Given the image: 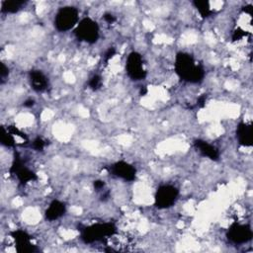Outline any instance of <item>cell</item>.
Wrapping results in <instances>:
<instances>
[{"instance_id":"1","label":"cell","mask_w":253,"mask_h":253,"mask_svg":"<svg viewBox=\"0 0 253 253\" xmlns=\"http://www.w3.org/2000/svg\"><path fill=\"white\" fill-rule=\"evenodd\" d=\"M177 75L189 83H200L205 77V70L195 58L187 52H178L174 63Z\"/></svg>"},{"instance_id":"2","label":"cell","mask_w":253,"mask_h":253,"mask_svg":"<svg viewBox=\"0 0 253 253\" xmlns=\"http://www.w3.org/2000/svg\"><path fill=\"white\" fill-rule=\"evenodd\" d=\"M117 228L112 222H98L81 229L80 238L86 244L102 241L115 235Z\"/></svg>"},{"instance_id":"3","label":"cell","mask_w":253,"mask_h":253,"mask_svg":"<svg viewBox=\"0 0 253 253\" xmlns=\"http://www.w3.org/2000/svg\"><path fill=\"white\" fill-rule=\"evenodd\" d=\"M79 13L75 7L65 6L60 8L54 17V27L58 32H66L78 24Z\"/></svg>"},{"instance_id":"4","label":"cell","mask_w":253,"mask_h":253,"mask_svg":"<svg viewBox=\"0 0 253 253\" xmlns=\"http://www.w3.org/2000/svg\"><path fill=\"white\" fill-rule=\"evenodd\" d=\"M75 37L87 43H95L99 39V26L91 18H83L74 29Z\"/></svg>"},{"instance_id":"5","label":"cell","mask_w":253,"mask_h":253,"mask_svg":"<svg viewBox=\"0 0 253 253\" xmlns=\"http://www.w3.org/2000/svg\"><path fill=\"white\" fill-rule=\"evenodd\" d=\"M178 196H179V190L175 186L169 185V184L161 185L156 190V193L154 196L155 206L156 208L161 210L168 209L176 203Z\"/></svg>"},{"instance_id":"6","label":"cell","mask_w":253,"mask_h":253,"mask_svg":"<svg viewBox=\"0 0 253 253\" xmlns=\"http://www.w3.org/2000/svg\"><path fill=\"white\" fill-rule=\"evenodd\" d=\"M126 70L127 76L133 81H140L146 77V70L140 53L132 51L128 54L126 62Z\"/></svg>"},{"instance_id":"7","label":"cell","mask_w":253,"mask_h":253,"mask_svg":"<svg viewBox=\"0 0 253 253\" xmlns=\"http://www.w3.org/2000/svg\"><path fill=\"white\" fill-rule=\"evenodd\" d=\"M251 226L246 223L233 222L226 231L227 239L233 244H244L252 239Z\"/></svg>"},{"instance_id":"8","label":"cell","mask_w":253,"mask_h":253,"mask_svg":"<svg viewBox=\"0 0 253 253\" xmlns=\"http://www.w3.org/2000/svg\"><path fill=\"white\" fill-rule=\"evenodd\" d=\"M10 172L14 176H16L22 184H26L28 182H32L38 179L37 174L29 169L25 164H23L21 157L18 155H16L14 158V161L10 168Z\"/></svg>"},{"instance_id":"9","label":"cell","mask_w":253,"mask_h":253,"mask_svg":"<svg viewBox=\"0 0 253 253\" xmlns=\"http://www.w3.org/2000/svg\"><path fill=\"white\" fill-rule=\"evenodd\" d=\"M11 236L15 240L16 250L19 253H33L39 251V248L35 244H33L32 237L26 231L18 229L11 232Z\"/></svg>"},{"instance_id":"10","label":"cell","mask_w":253,"mask_h":253,"mask_svg":"<svg viewBox=\"0 0 253 253\" xmlns=\"http://www.w3.org/2000/svg\"><path fill=\"white\" fill-rule=\"evenodd\" d=\"M110 171L114 176L125 181H133L136 176L135 168L126 161H118L114 163L110 167Z\"/></svg>"},{"instance_id":"11","label":"cell","mask_w":253,"mask_h":253,"mask_svg":"<svg viewBox=\"0 0 253 253\" xmlns=\"http://www.w3.org/2000/svg\"><path fill=\"white\" fill-rule=\"evenodd\" d=\"M30 84L33 90L36 92H43L48 86V79L42 73V71L38 69H33L30 71Z\"/></svg>"},{"instance_id":"12","label":"cell","mask_w":253,"mask_h":253,"mask_svg":"<svg viewBox=\"0 0 253 253\" xmlns=\"http://www.w3.org/2000/svg\"><path fill=\"white\" fill-rule=\"evenodd\" d=\"M236 137L240 145L249 147L252 146V126L250 124L241 122L236 129Z\"/></svg>"},{"instance_id":"13","label":"cell","mask_w":253,"mask_h":253,"mask_svg":"<svg viewBox=\"0 0 253 253\" xmlns=\"http://www.w3.org/2000/svg\"><path fill=\"white\" fill-rule=\"evenodd\" d=\"M194 145L199 150V152L201 154H203L204 156H206L211 160H214V161L218 160L219 152L215 146L210 144L209 142H207L203 139H196L194 142Z\"/></svg>"},{"instance_id":"14","label":"cell","mask_w":253,"mask_h":253,"mask_svg":"<svg viewBox=\"0 0 253 253\" xmlns=\"http://www.w3.org/2000/svg\"><path fill=\"white\" fill-rule=\"evenodd\" d=\"M66 211V207L64 205V203L58 201V200H53L48 208L45 210V217L46 219L52 221V220H56L59 217H61Z\"/></svg>"},{"instance_id":"15","label":"cell","mask_w":253,"mask_h":253,"mask_svg":"<svg viewBox=\"0 0 253 253\" xmlns=\"http://www.w3.org/2000/svg\"><path fill=\"white\" fill-rule=\"evenodd\" d=\"M26 1H19V0H11V1H2L1 3V12L6 14H12L17 13L20 11L25 5Z\"/></svg>"},{"instance_id":"16","label":"cell","mask_w":253,"mask_h":253,"mask_svg":"<svg viewBox=\"0 0 253 253\" xmlns=\"http://www.w3.org/2000/svg\"><path fill=\"white\" fill-rule=\"evenodd\" d=\"M193 5L198 10V12L202 16V18H209L213 12L212 9L211 8V5H210L209 1L196 0V1L193 2Z\"/></svg>"},{"instance_id":"17","label":"cell","mask_w":253,"mask_h":253,"mask_svg":"<svg viewBox=\"0 0 253 253\" xmlns=\"http://www.w3.org/2000/svg\"><path fill=\"white\" fill-rule=\"evenodd\" d=\"M0 140H1V143L7 147H13L16 144L14 135L10 132V130L8 128L6 129L5 127H2Z\"/></svg>"},{"instance_id":"18","label":"cell","mask_w":253,"mask_h":253,"mask_svg":"<svg viewBox=\"0 0 253 253\" xmlns=\"http://www.w3.org/2000/svg\"><path fill=\"white\" fill-rule=\"evenodd\" d=\"M88 85H89V88L94 90V91L100 89L101 86H102V77L100 75H98V74L93 75L90 78V80L88 82Z\"/></svg>"},{"instance_id":"19","label":"cell","mask_w":253,"mask_h":253,"mask_svg":"<svg viewBox=\"0 0 253 253\" xmlns=\"http://www.w3.org/2000/svg\"><path fill=\"white\" fill-rule=\"evenodd\" d=\"M45 141L42 138V137H37L35 138V140L33 141V147L34 149H36L37 151H42L44 147H45Z\"/></svg>"},{"instance_id":"20","label":"cell","mask_w":253,"mask_h":253,"mask_svg":"<svg viewBox=\"0 0 253 253\" xmlns=\"http://www.w3.org/2000/svg\"><path fill=\"white\" fill-rule=\"evenodd\" d=\"M9 75V69L8 67L4 64L1 63V69H0V77H1V83H3L6 79V77H8Z\"/></svg>"},{"instance_id":"21","label":"cell","mask_w":253,"mask_h":253,"mask_svg":"<svg viewBox=\"0 0 253 253\" xmlns=\"http://www.w3.org/2000/svg\"><path fill=\"white\" fill-rule=\"evenodd\" d=\"M115 54H116V49H115L114 47H110V48L106 51V53H105V55H104L105 61H106V62L109 61Z\"/></svg>"},{"instance_id":"22","label":"cell","mask_w":253,"mask_h":253,"mask_svg":"<svg viewBox=\"0 0 253 253\" xmlns=\"http://www.w3.org/2000/svg\"><path fill=\"white\" fill-rule=\"evenodd\" d=\"M104 20H105L107 23L112 24V23H114V22L116 21V18H115V16H114L113 14H111V13H106V14L104 15Z\"/></svg>"},{"instance_id":"23","label":"cell","mask_w":253,"mask_h":253,"mask_svg":"<svg viewBox=\"0 0 253 253\" xmlns=\"http://www.w3.org/2000/svg\"><path fill=\"white\" fill-rule=\"evenodd\" d=\"M104 186H105V183H104V181H101V180H97V181H95V182H94V188H95L97 191H99V190H102V189L104 188Z\"/></svg>"},{"instance_id":"24","label":"cell","mask_w":253,"mask_h":253,"mask_svg":"<svg viewBox=\"0 0 253 253\" xmlns=\"http://www.w3.org/2000/svg\"><path fill=\"white\" fill-rule=\"evenodd\" d=\"M205 103H206V96L204 95V96H201V97L199 98V103H198V104H199L201 107H204Z\"/></svg>"},{"instance_id":"25","label":"cell","mask_w":253,"mask_h":253,"mask_svg":"<svg viewBox=\"0 0 253 253\" xmlns=\"http://www.w3.org/2000/svg\"><path fill=\"white\" fill-rule=\"evenodd\" d=\"M34 104H35L34 100L30 99V100H27V101L24 103V106H25V107H33Z\"/></svg>"}]
</instances>
